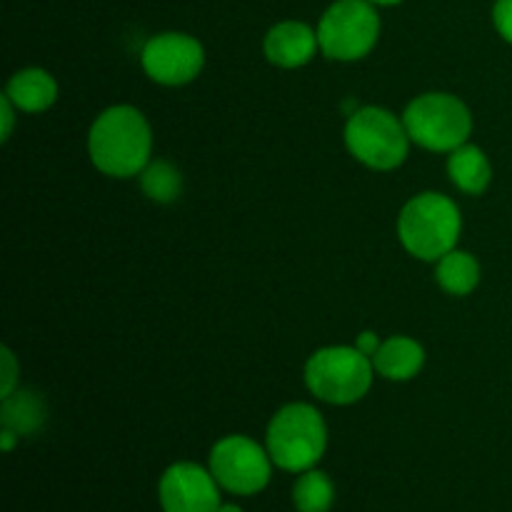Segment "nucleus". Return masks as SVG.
Returning <instances> with one entry per match:
<instances>
[{
  "label": "nucleus",
  "instance_id": "nucleus-1",
  "mask_svg": "<svg viewBox=\"0 0 512 512\" xmlns=\"http://www.w3.org/2000/svg\"><path fill=\"white\" fill-rule=\"evenodd\" d=\"M153 133L140 110L133 105L108 108L93 123L88 153L95 168L110 178H133L150 163Z\"/></svg>",
  "mask_w": 512,
  "mask_h": 512
},
{
  "label": "nucleus",
  "instance_id": "nucleus-2",
  "mask_svg": "<svg viewBox=\"0 0 512 512\" xmlns=\"http://www.w3.org/2000/svg\"><path fill=\"white\" fill-rule=\"evenodd\" d=\"M463 230L458 205L440 193H423L408 200L398 220L400 243L410 255L438 263L445 253L455 250Z\"/></svg>",
  "mask_w": 512,
  "mask_h": 512
},
{
  "label": "nucleus",
  "instance_id": "nucleus-3",
  "mask_svg": "<svg viewBox=\"0 0 512 512\" xmlns=\"http://www.w3.org/2000/svg\"><path fill=\"white\" fill-rule=\"evenodd\" d=\"M328 430L313 405L290 403L273 415L268 425V453L275 465L290 473H305L325 453Z\"/></svg>",
  "mask_w": 512,
  "mask_h": 512
},
{
  "label": "nucleus",
  "instance_id": "nucleus-4",
  "mask_svg": "<svg viewBox=\"0 0 512 512\" xmlns=\"http://www.w3.org/2000/svg\"><path fill=\"white\" fill-rule=\"evenodd\" d=\"M373 358L348 345L320 348L305 363V385L330 405H353L373 385Z\"/></svg>",
  "mask_w": 512,
  "mask_h": 512
},
{
  "label": "nucleus",
  "instance_id": "nucleus-5",
  "mask_svg": "<svg viewBox=\"0 0 512 512\" xmlns=\"http://www.w3.org/2000/svg\"><path fill=\"white\" fill-rule=\"evenodd\" d=\"M410 140L433 153H453L468 143L473 133V115L468 105L450 93H425L415 98L403 113Z\"/></svg>",
  "mask_w": 512,
  "mask_h": 512
},
{
  "label": "nucleus",
  "instance_id": "nucleus-6",
  "mask_svg": "<svg viewBox=\"0 0 512 512\" xmlns=\"http://www.w3.org/2000/svg\"><path fill=\"white\" fill-rule=\"evenodd\" d=\"M345 145L373 170H393L408 158L410 135L403 118L385 108H358L345 123Z\"/></svg>",
  "mask_w": 512,
  "mask_h": 512
},
{
  "label": "nucleus",
  "instance_id": "nucleus-7",
  "mask_svg": "<svg viewBox=\"0 0 512 512\" xmlns=\"http://www.w3.org/2000/svg\"><path fill=\"white\" fill-rule=\"evenodd\" d=\"M315 30L325 58L350 63L365 58L375 48L380 38V15L370 0H335Z\"/></svg>",
  "mask_w": 512,
  "mask_h": 512
},
{
  "label": "nucleus",
  "instance_id": "nucleus-8",
  "mask_svg": "<svg viewBox=\"0 0 512 512\" xmlns=\"http://www.w3.org/2000/svg\"><path fill=\"white\" fill-rule=\"evenodd\" d=\"M270 453L245 435H230L215 443L210 453V473L218 485L235 495H253L268 485Z\"/></svg>",
  "mask_w": 512,
  "mask_h": 512
},
{
  "label": "nucleus",
  "instance_id": "nucleus-9",
  "mask_svg": "<svg viewBox=\"0 0 512 512\" xmlns=\"http://www.w3.org/2000/svg\"><path fill=\"white\" fill-rule=\"evenodd\" d=\"M140 63L155 83L185 85L203 70L205 48L188 33H160L143 45Z\"/></svg>",
  "mask_w": 512,
  "mask_h": 512
},
{
  "label": "nucleus",
  "instance_id": "nucleus-10",
  "mask_svg": "<svg viewBox=\"0 0 512 512\" xmlns=\"http://www.w3.org/2000/svg\"><path fill=\"white\" fill-rule=\"evenodd\" d=\"M160 503L165 512H218V480L195 463H175L160 480Z\"/></svg>",
  "mask_w": 512,
  "mask_h": 512
},
{
  "label": "nucleus",
  "instance_id": "nucleus-11",
  "mask_svg": "<svg viewBox=\"0 0 512 512\" xmlns=\"http://www.w3.org/2000/svg\"><path fill=\"white\" fill-rule=\"evenodd\" d=\"M318 48V30L310 28L308 23H300V20H283V23L273 25L263 43L265 58L278 68L288 70L310 63Z\"/></svg>",
  "mask_w": 512,
  "mask_h": 512
},
{
  "label": "nucleus",
  "instance_id": "nucleus-12",
  "mask_svg": "<svg viewBox=\"0 0 512 512\" xmlns=\"http://www.w3.org/2000/svg\"><path fill=\"white\" fill-rule=\"evenodd\" d=\"M423 365L425 348L418 340L405 338V335L388 338L385 343H380L378 353L373 355L375 373L383 375L385 380H395V383L415 378L423 370Z\"/></svg>",
  "mask_w": 512,
  "mask_h": 512
},
{
  "label": "nucleus",
  "instance_id": "nucleus-13",
  "mask_svg": "<svg viewBox=\"0 0 512 512\" xmlns=\"http://www.w3.org/2000/svg\"><path fill=\"white\" fill-rule=\"evenodd\" d=\"M10 103L23 113H43L58 100V83L43 68H25L5 85Z\"/></svg>",
  "mask_w": 512,
  "mask_h": 512
},
{
  "label": "nucleus",
  "instance_id": "nucleus-14",
  "mask_svg": "<svg viewBox=\"0 0 512 512\" xmlns=\"http://www.w3.org/2000/svg\"><path fill=\"white\" fill-rule=\"evenodd\" d=\"M448 175L455 188H460L463 193L483 195L493 180V168H490L488 155L478 145L465 143L450 153Z\"/></svg>",
  "mask_w": 512,
  "mask_h": 512
},
{
  "label": "nucleus",
  "instance_id": "nucleus-15",
  "mask_svg": "<svg viewBox=\"0 0 512 512\" xmlns=\"http://www.w3.org/2000/svg\"><path fill=\"white\" fill-rule=\"evenodd\" d=\"M435 280L450 295H470L480 283V263L465 250H450L438 260Z\"/></svg>",
  "mask_w": 512,
  "mask_h": 512
},
{
  "label": "nucleus",
  "instance_id": "nucleus-16",
  "mask_svg": "<svg viewBox=\"0 0 512 512\" xmlns=\"http://www.w3.org/2000/svg\"><path fill=\"white\" fill-rule=\"evenodd\" d=\"M43 420H45V405L38 395L18 390V393L3 398V428L13 430L18 438L20 435L33 433L35 428H40Z\"/></svg>",
  "mask_w": 512,
  "mask_h": 512
},
{
  "label": "nucleus",
  "instance_id": "nucleus-17",
  "mask_svg": "<svg viewBox=\"0 0 512 512\" xmlns=\"http://www.w3.org/2000/svg\"><path fill=\"white\" fill-rule=\"evenodd\" d=\"M140 188L148 195L153 203H173L178 200L180 190H183V178L180 170L168 160H158V163H148L140 173Z\"/></svg>",
  "mask_w": 512,
  "mask_h": 512
},
{
  "label": "nucleus",
  "instance_id": "nucleus-18",
  "mask_svg": "<svg viewBox=\"0 0 512 512\" xmlns=\"http://www.w3.org/2000/svg\"><path fill=\"white\" fill-rule=\"evenodd\" d=\"M333 500V483L320 470H305L293 488V503L298 512H328Z\"/></svg>",
  "mask_w": 512,
  "mask_h": 512
},
{
  "label": "nucleus",
  "instance_id": "nucleus-19",
  "mask_svg": "<svg viewBox=\"0 0 512 512\" xmlns=\"http://www.w3.org/2000/svg\"><path fill=\"white\" fill-rule=\"evenodd\" d=\"M0 360H3V383H0V398H8L15 393V385H18V363H15V355L10 353V348L0 350Z\"/></svg>",
  "mask_w": 512,
  "mask_h": 512
},
{
  "label": "nucleus",
  "instance_id": "nucleus-20",
  "mask_svg": "<svg viewBox=\"0 0 512 512\" xmlns=\"http://www.w3.org/2000/svg\"><path fill=\"white\" fill-rule=\"evenodd\" d=\"M493 23L495 30H498L508 43H512V0H495Z\"/></svg>",
  "mask_w": 512,
  "mask_h": 512
},
{
  "label": "nucleus",
  "instance_id": "nucleus-21",
  "mask_svg": "<svg viewBox=\"0 0 512 512\" xmlns=\"http://www.w3.org/2000/svg\"><path fill=\"white\" fill-rule=\"evenodd\" d=\"M355 348L363 355H368V358H373L380 348V338L375 333H370V330H365V333H360L358 340H355Z\"/></svg>",
  "mask_w": 512,
  "mask_h": 512
},
{
  "label": "nucleus",
  "instance_id": "nucleus-22",
  "mask_svg": "<svg viewBox=\"0 0 512 512\" xmlns=\"http://www.w3.org/2000/svg\"><path fill=\"white\" fill-rule=\"evenodd\" d=\"M15 105L10 103L8 95L3 93V98H0V113H3V140L10 138V133H13V113H15Z\"/></svg>",
  "mask_w": 512,
  "mask_h": 512
},
{
  "label": "nucleus",
  "instance_id": "nucleus-23",
  "mask_svg": "<svg viewBox=\"0 0 512 512\" xmlns=\"http://www.w3.org/2000/svg\"><path fill=\"white\" fill-rule=\"evenodd\" d=\"M13 445H15V433L13 430L3 428V450H13Z\"/></svg>",
  "mask_w": 512,
  "mask_h": 512
},
{
  "label": "nucleus",
  "instance_id": "nucleus-24",
  "mask_svg": "<svg viewBox=\"0 0 512 512\" xmlns=\"http://www.w3.org/2000/svg\"><path fill=\"white\" fill-rule=\"evenodd\" d=\"M370 3L373 5H398V3H403V0H370Z\"/></svg>",
  "mask_w": 512,
  "mask_h": 512
},
{
  "label": "nucleus",
  "instance_id": "nucleus-25",
  "mask_svg": "<svg viewBox=\"0 0 512 512\" xmlns=\"http://www.w3.org/2000/svg\"><path fill=\"white\" fill-rule=\"evenodd\" d=\"M218 512H243L238 508V505H220Z\"/></svg>",
  "mask_w": 512,
  "mask_h": 512
}]
</instances>
